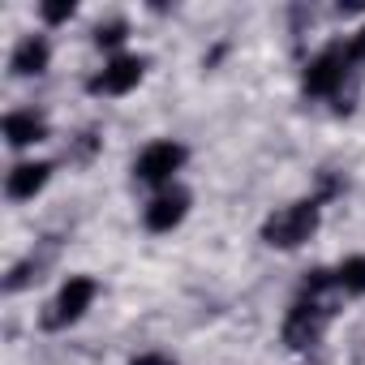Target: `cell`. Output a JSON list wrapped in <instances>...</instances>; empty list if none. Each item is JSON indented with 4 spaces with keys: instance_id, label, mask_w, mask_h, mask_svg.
<instances>
[{
    "instance_id": "cell-7",
    "label": "cell",
    "mask_w": 365,
    "mask_h": 365,
    "mask_svg": "<svg viewBox=\"0 0 365 365\" xmlns=\"http://www.w3.org/2000/svg\"><path fill=\"white\" fill-rule=\"evenodd\" d=\"M185 211H190V194H180V190L159 194V198L146 207V228H150V232H172L180 220H185Z\"/></svg>"
},
{
    "instance_id": "cell-5",
    "label": "cell",
    "mask_w": 365,
    "mask_h": 365,
    "mask_svg": "<svg viewBox=\"0 0 365 365\" xmlns=\"http://www.w3.org/2000/svg\"><path fill=\"white\" fill-rule=\"evenodd\" d=\"M344 73H348V52H344V48H327L322 56L309 61V69H305V91H309V95H335L339 82H344Z\"/></svg>"
},
{
    "instance_id": "cell-6",
    "label": "cell",
    "mask_w": 365,
    "mask_h": 365,
    "mask_svg": "<svg viewBox=\"0 0 365 365\" xmlns=\"http://www.w3.org/2000/svg\"><path fill=\"white\" fill-rule=\"evenodd\" d=\"M327 318H331V309H322V305H314V301H301V305H292V314H288V322H284V339H288L292 348H309V344L322 335Z\"/></svg>"
},
{
    "instance_id": "cell-3",
    "label": "cell",
    "mask_w": 365,
    "mask_h": 365,
    "mask_svg": "<svg viewBox=\"0 0 365 365\" xmlns=\"http://www.w3.org/2000/svg\"><path fill=\"white\" fill-rule=\"evenodd\" d=\"M185 163V146L176 142H150L138 163H133V176L142 180V185H163V180H172V172Z\"/></svg>"
},
{
    "instance_id": "cell-12",
    "label": "cell",
    "mask_w": 365,
    "mask_h": 365,
    "mask_svg": "<svg viewBox=\"0 0 365 365\" xmlns=\"http://www.w3.org/2000/svg\"><path fill=\"white\" fill-rule=\"evenodd\" d=\"M120 39H125V22H108V26L95 31V43H99V48H116Z\"/></svg>"
},
{
    "instance_id": "cell-10",
    "label": "cell",
    "mask_w": 365,
    "mask_h": 365,
    "mask_svg": "<svg viewBox=\"0 0 365 365\" xmlns=\"http://www.w3.org/2000/svg\"><path fill=\"white\" fill-rule=\"evenodd\" d=\"M43 69H48V43H43L39 35L22 39V43H18V52H14V73L31 78V73H43Z\"/></svg>"
},
{
    "instance_id": "cell-8",
    "label": "cell",
    "mask_w": 365,
    "mask_h": 365,
    "mask_svg": "<svg viewBox=\"0 0 365 365\" xmlns=\"http://www.w3.org/2000/svg\"><path fill=\"white\" fill-rule=\"evenodd\" d=\"M48 176H52V163H18L9 172V198H35L43 185H48Z\"/></svg>"
},
{
    "instance_id": "cell-14",
    "label": "cell",
    "mask_w": 365,
    "mask_h": 365,
    "mask_svg": "<svg viewBox=\"0 0 365 365\" xmlns=\"http://www.w3.org/2000/svg\"><path fill=\"white\" fill-rule=\"evenodd\" d=\"M344 52H348V61H365V26L348 39V48H344Z\"/></svg>"
},
{
    "instance_id": "cell-11",
    "label": "cell",
    "mask_w": 365,
    "mask_h": 365,
    "mask_svg": "<svg viewBox=\"0 0 365 365\" xmlns=\"http://www.w3.org/2000/svg\"><path fill=\"white\" fill-rule=\"evenodd\" d=\"M335 284H339V288H348V292H365V254L348 258V262L335 271Z\"/></svg>"
},
{
    "instance_id": "cell-9",
    "label": "cell",
    "mask_w": 365,
    "mask_h": 365,
    "mask_svg": "<svg viewBox=\"0 0 365 365\" xmlns=\"http://www.w3.org/2000/svg\"><path fill=\"white\" fill-rule=\"evenodd\" d=\"M5 138H9V146H31V142L48 138V125L35 112H9L5 116Z\"/></svg>"
},
{
    "instance_id": "cell-13",
    "label": "cell",
    "mask_w": 365,
    "mask_h": 365,
    "mask_svg": "<svg viewBox=\"0 0 365 365\" xmlns=\"http://www.w3.org/2000/svg\"><path fill=\"white\" fill-rule=\"evenodd\" d=\"M73 18V0H48L43 5V22H65Z\"/></svg>"
},
{
    "instance_id": "cell-2",
    "label": "cell",
    "mask_w": 365,
    "mask_h": 365,
    "mask_svg": "<svg viewBox=\"0 0 365 365\" xmlns=\"http://www.w3.org/2000/svg\"><path fill=\"white\" fill-rule=\"evenodd\" d=\"M91 301H95V279H91V275H73V279L61 288V297L48 305L43 327H48V331H61V327L78 322V318L91 309Z\"/></svg>"
},
{
    "instance_id": "cell-15",
    "label": "cell",
    "mask_w": 365,
    "mask_h": 365,
    "mask_svg": "<svg viewBox=\"0 0 365 365\" xmlns=\"http://www.w3.org/2000/svg\"><path fill=\"white\" fill-rule=\"evenodd\" d=\"M129 365H176L172 356H163V352H142L138 361H129Z\"/></svg>"
},
{
    "instance_id": "cell-4",
    "label": "cell",
    "mask_w": 365,
    "mask_h": 365,
    "mask_svg": "<svg viewBox=\"0 0 365 365\" xmlns=\"http://www.w3.org/2000/svg\"><path fill=\"white\" fill-rule=\"evenodd\" d=\"M142 73H146L142 56H116L91 78V95H125V91H133L142 82Z\"/></svg>"
},
{
    "instance_id": "cell-1",
    "label": "cell",
    "mask_w": 365,
    "mask_h": 365,
    "mask_svg": "<svg viewBox=\"0 0 365 365\" xmlns=\"http://www.w3.org/2000/svg\"><path fill=\"white\" fill-rule=\"evenodd\" d=\"M314 228H318V198L292 202V207L275 211V215L262 224V241L275 245V250H297L301 241H309Z\"/></svg>"
}]
</instances>
